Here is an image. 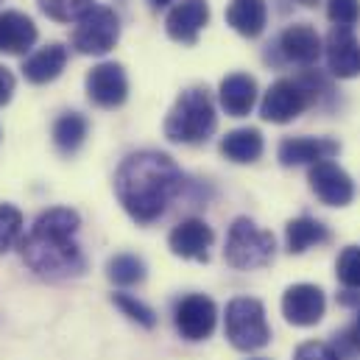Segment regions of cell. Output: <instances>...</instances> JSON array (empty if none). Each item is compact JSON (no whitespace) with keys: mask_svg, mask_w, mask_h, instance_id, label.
<instances>
[{"mask_svg":"<svg viewBox=\"0 0 360 360\" xmlns=\"http://www.w3.org/2000/svg\"><path fill=\"white\" fill-rule=\"evenodd\" d=\"M207 22H210V3L207 0H179L168 14L165 28H168L171 39H176L181 45H193Z\"/></svg>","mask_w":360,"mask_h":360,"instance_id":"15","label":"cell"},{"mask_svg":"<svg viewBox=\"0 0 360 360\" xmlns=\"http://www.w3.org/2000/svg\"><path fill=\"white\" fill-rule=\"evenodd\" d=\"M293 360H341V358H338V352H335L330 344H324V341H304V344L296 347Z\"/></svg>","mask_w":360,"mask_h":360,"instance_id":"30","label":"cell"},{"mask_svg":"<svg viewBox=\"0 0 360 360\" xmlns=\"http://www.w3.org/2000/svg\"><path fill=\"white\" fill-rule=\"evenodd\" d=\"M327 240H330V232L316 218L302 215V218L288 221V226H285V243H288V252L290 255H302V252H307L313 246H321Z\"/></svg>","mask_w":360,"mask_h":360,"instance_id":"22","label":"cell"},{"mask_svg":"<svg viewBox=\"0 0 360 360\" xmlns=\"http://www.w3.org/2000/svg\"><path fill=\"white\" fill-rule=\"evenodd\" d=\"M274 235L260 229L249 218H235L229 232H226V246H224V260L238 271H255L269 266L274 260Z\"/></svg>","mask_w":360,"mask_h":360,"instance_id":"5","label":"cell"},{"mask_svg":"<svg viewBox=\"0 0 360 360\" xmlns=\"http://www.w3.org/2000/svg\"><path fill=\"white\" fill-rule=\"evenodd\" d=\"M218 126L215 103L204 87H190L176 98L174 109L165 117V137L171 143L198 146L212 137Z\"/></svg>","mask_w":360,"mask_h":360,"instance_id":"3","label":"cell"},{"mask_svg":"<svg viewBox=\"0 0 360 360\" xmlns=\"http://www.w3.org/2000/svg\"><path fill=\"white\" fill-rule=\"evenodd\" d=\"M87 117L79 115V112H65L56 123H53V146L62 151V154H76L84 140H87Z\"/></svg>","mask_w":360,"mask_h":360,"instance_id":"23","label":"cell"},{"mask_svg":"<svg viewBox=\"0 0 360 360\" xmlns=\"http://www.w3.org/2000/svg\"><path fill=\"white\" fill-rule=\"evenodd\" d=\"M22 232V212L11 204H0V255H6Z\"/></svg>","mask_w":360,"mask_h":360,"instance_id":"27","label":"cell"},{"mask_svg":"<svg viewBox=\"0 0 360 360\" xmlns=\"http://www.w3.org/2000/svg\"><path fill=\"white\" fill-rule=\"evenodd\" d=\"M218 101L229 117H246L257 101V82L249 73H229L218 87Z\"/></svg>","mask_w":360,"mask_h":360,"instance_id":"17","label":"cell"},{"mask_svg":"<svg viewBox=\"0 0 360 360\" xmlns=\"http://www.w3.org/2000/svg\"><path fill=\"white\" fill-rule=\"evenodd\" d=\"M37 6L56 22H79L95 6V0H37Z\"/></svg>","mask_w":360,"mask_h":360,"instance_id":"25","label":"cell"},{"mask_svg":"<svg viewBox=\"0 0 360 360\" xmlns=\"http://www.w3.org/2000/svg\"><path fill=\"white\" fill-rule=\"evenodd\" d=\"M327 68L338 79L360 76V42L352 28H333L327 37Z\"/></svg>","mask_w":360,"mask_h":360,"instance_id":"14","label":"cell"},{"mask_svg":"<svg viewBox=\"0 0 360 360\" xmlns=\"http://www.w3.org/2000/svg\"><path fill=\"white\" fill-rule=\"evenodd\" d=\"M269 20L266 0H232L226 8V22L240 34V37H260Z\"/></svg>","mask_w":360,"mask_h":360,"instance_id":"21","label":"cell"},{"mask_svg":"<svg viewBox=\"0 0 360 360\" xmlns=\"http://www.w3.org/2000/svg\"><path fill=\"white\" fill-rule=\"evenodd\" d=\"M341 151V146L330 137H285L279 143V162L285 168H296V165H319L333 160Z\"/></svg>","mask_w":360,"mask_h":360,"instance_id":"12","label":"cell"},{"mask_svg":"<svg viewBox=\"0 0 360 360\" xmlns=\"http://www.w3.org/2000/svg\"><path fill=\"white\" fill-rule=\"evenodd\" d=\"M148 3H151L154 8H165V6H171L174 0H148Z\"/></svg>","mask_w":360,"mask_h":360,"instance_id":"33","label":"cell"},{"mask_svg":"<svg viewBox=\"0 0 360 360\" xmlns=\"http://www.w3.org/2000/svg\"><path fill=\"white\" fill-rule=\"evenodd\" d=\"M335 276L344 288L360 290V246H347L335 263Z\"/></svg>","mask_w":360,"mask_h":360,"instance_id":"28","label":"cell"},{"mask_svg":"<svg viewBox=\"0 0 360 360\" xmlns=\"http://www.w3.org/2000/svg\"><path fill=\"white\" fill-rule=\"evenodd\" d=\"M212 229L207 221L201 218H187L176 224L168 235V246L176 257L184 260H198V263H207L210 260V246H212Z\"/></svg>","mask_w":360,"mask_h":360,"instance_id":"13","label":"cell"},{"mask_svg":"<svg viewBox=\"0 0 360 360\" xmlns=\"http://www.w3.org/2000/svg\"><path fill=\"white\" fill-rule=\"evenodd\" d=\"M321 37L316 34L313 25L307 22H296V25H288L282 34H279V51L288 62L293 65H316L319 56H321Z\"/></svg>","mask_w":360,"mask_h":360,"instance_id":"16","label":"cell"},{"mask_svg":"<svg viewBox=\"0 0 360 360\" xmlns=\"http://www.w3.org/2000/svg\"><path fill=\"white\" fill-rule=\"evenodd\" d=\"M106 276L120 285V288H129V285H140L146 279V263L137 257V255H115L109 263H106Z\"/></svg>","mask_w":360,"mask_h":360,"instance_id":"24","label":"cell"},{"mask_svg":"<svg viewBox=\"0 0 360 360\" xmlns=\"http://www.w3.org/2000/svg\"><path fill=\"white\" fill-rule=\"evenodd\" d=\"M179 165L162 151H137L115 174V193L137 224H154L181 193Z\"/></svg>","mask_w":360,"mask_h":360,"instance_id":"1","label":"cell"},{"mask_svg":"<svg viewBox=\"0 0 360 360\" xmlns=\"http://www.w3.org/2000/svg\"><path fill=\"white\" fill-rule=\"evenodd\" d=\"M299 3H302V6H316L319 0H299Z\"/></svg>","mask_w":360,"mask_h":360,"instance_id":"34","label":"cell"},{"mask_svg":"<svg viewBox=\"0 0 360 360\" xmlns=\"http://www.w3.org/2000/svg\"><path fill=\"white\" fill-rule=\"evenodd\" d=\"M65 65H68V48L59 42H51L22 62V76L31 84H48L62 76Z\"/></svg>","mask_w":360,"mask_h":360,"instance_id":"18","label":"cell"},{"mask_svg":"<svg viewBox=\"0 0 360 360\" xmlns=\"http://www.w3.org/2000/svg\"><path fill=\"white\" fill-rule=\"evenodd\" d=\"M37 42V25L22 11H3L0 14V51L6 53H25Z\"/></svg>","mask_w":360,"mask_h":360,"instance_id":"19","label":"cell"},{"mask_svg":"<svg viewBox=\"0 0 360 360\" xmlns=\"http://www.w3.org/2000/svg\"><path fill=\"white\" fill-rule=\"evenodd\" d=\"M120 39V20L109 6H92L76 22L70 34V45L84 56H103Z\"/></svg>","mask_w":360,"mask_h":360,"instance_id":"7","label":"cell"},{"mask_svg":"<svg viewBox=\"0 0 360 360\" xmlns=\"http://www.w3.org/2000/svg\"><path fill=\"white\" fill-rule=\"evenodd\" d=\"M82 218L70 207L45 210L28 235L20 240L25 266L42 279H70L87 269L84 252L76 240Z\"/></svg>","mask_w":360,"mask_h":360,"instance_id":"2","label":"cell"},{"mask_svg":"<svg viewBox=\"0 0 360 360\" xmlns=\"http://www.w3.org/2000/svg\"><path fill=\"white\" fill-rule=\"evenodd\" d=\"M324 310H327V296H324V290L319 285L299 282V285H290L282 293V316L293 327L319 324L324 319Z\"/></svg>","mask_w":360,"mask_h":360,"instance_id":"9","label":"cell"},{"mask_svg":"<svg viewBox=\"0 0 360 360\" xmlns=\"http://www.w3.org/2000/svg\"><path fill=\"white\" fill-rule=\"evenodd\" d=\"M327 17L335 28H352L360 20V0H327Z\"/></svg>","mask_w":360,"mask_h":360,"instance_id":"29","label":"cell"},{"mask_svg":"<svg viewBox=\"0 0 360 360\" xmlns=\"http://www.w3.org/2000/svg\"><path fill=\"white\" fill-rule=\"evenodd\" d=\"M87 98L101 109H117L129 98V79L120 65L101 62L87 73Z\"/></svg>","mask_w":360,"mask_h":360,"instance_id":"10","label":"cell"},{"mask_svg":"<svg viewBox=\"0 0 360 360\" xmlns=\"http://www.w3.org/2000/svg\"><path fill=\"white\" fill-rule=\"evenodd\" d=\"M338 352V358L344 355H358L360 352V304H358V313H355V321L341 333V347H333Z\"/></svg>","mask_w":360,"mask_h":360,"instance_id":"31","label":"cell"},{"mask_svg":"<svg viewBox=\"0 0 360 360\" xmlns=\"http://www.w3.org/2000/svg\"><path fill=\"white\" fill-rule=\"evenodd\" d=\"M313 103H316V82H313V76L279 79L263 95L260 115L269 123H290Z\"/></svg>","mask_w":360,"mask_h":360,"instance_id":"6","label":"cell"},{"mask_svg":"<svg viewBox=\"0 0 360 360\" xmlns=\"http://www.w3.org/2000/svg\"><path fill=\"white\" fill-rule=\"evenodd\" d=\"M11 92H14V76L8 68L0 65V106H6L11 101Z\"/></svg>","mask_w":360,"mask_h":360,"instance_id":"32","label":"cell"},{"mask_svg":"<svg viewBox=\"0 0 360 360\" xmlns=\"http://www.w3.org/2000/svg\"><path fill=\"white\" fill-rule=\"evenodd\" d=\"M112 304H115V307H120V313H123V316H129L131 321H137V324H140V327H146V330H151V327L157 324L154 310H151L148 304H143L140 299L129 296V293H112Z\"/></svg>","mask_w":360,"mask_h":360,"instance_id":"26","label":"cell"},{"mask_svg":"<svg viewBox=\"0 0 360 360\" xmlns=\"http://www.w3.org/2000/svg\"><path fill=\"white\" fill-rule=\"evenodd\" d=\"M174 324L184 341H204L212 335L215 324H218V307L210 296L204 293H190L176 302L174 307Z\"/></svg>","mask_w":360,"mask_h":360,"instance_id":"8","label":"cell"},{"mask_svg":"<svg viewBox=\"0 0 360 360\" xmlns=\"http://www.w3.org/2000/svg\"><path fill=\"white\" fill-rule=\"evenodd\" d=\"M263 134L260 129L255 126H246V129H235L229 131L224 140H221V154L229 160V162H238V165H249V162H257L263 157Z\"/></svg>","mask_w":360,"mask_h":360,"instance_id":"20","label":"cell"},{"mask_svg":"<svg viewBox=\"0 0 360 360\" xmlns=\"http://www.w3.org/2000/svg\"><path fill=\"white\" fill-rule=\"evenodd\" d=\"M307 181H310V190L327 207H347L355 198V181H352V176L341 165H335L333 160L313 165Z\"/></svg>","mask_w":360,"mask_h":360,"instance_id":"11","label":"cell"},{"mask_svg":"<svg viewBox=\"0 0 360 360\" xmlns=\"http://www.w3.org/2000/svg\"><path fill=\"white\" fill-rule=\"evenodd\" d=\"M224 330H226L229 344L240 352H257V349L269 347L271 341L266 307L260 299H252V296H238L226 304Z\"/></svg>","mask_w":360,"mask_h":360,"instance_id":"4","label":"cell"}]
</instances>
